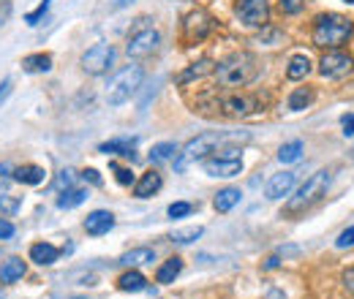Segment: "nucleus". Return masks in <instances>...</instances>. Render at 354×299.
Here are the masks:
<instances>
[{
  "label": "nucleus",
  "instance_id": "1",
  "mask_svg": "<svg viewBox=\"0 0 354 299\" xmlns=\"http://www.w3.org/2000/svg\"><path fill=\"white\" fill-rule=\"evenodd\" d=\"M259 98L234 87H226L221 93H210L205 98H199V104H194V112H207V115H221V117H248L259 109Z\"/></svg>",
  "mask_w": 354,
  "mask_h": 299
},
{
  "label": "nucleus",
  "instance_id": "2",
  "mask_svg": "<svg viewBox=\"0 0 354 299\" xmlns=\"http://www.w3.org/2000/svg\"><path fill=\"white\" fill-rule=\"evenodd\" d=\"M262 66L257 60L254 52H234L229 57H223L221 63H216V79L221 87H245L259 77Z\"/></svg>",
  "mask_w": 354,
  "mask_h": 299
},
{
  "label": "nucleus",
  "instance_id": "3",
  "mask_svg": "<svg viewBox=\"0 0 354 299\" xmlns=\"http://www.w3.org/2000/svg\"><path fill=\"white\" fill-rule=\"evenodd\" d=\"M330 182H333V174H330L327 169H319L316 174H310L308 180L297 188V193L286 202L283 215H286V218H297V215L308 213L313 204H319V202L327 196Z\"/></svg>",
  "mask_w": 354,
  "mask_h": 299
},
{
  "label": "nucleus",
  "instance_id": "4",
  "mask_svg": "<svg viewBox=\"0 0 354 299\" xmlns=\"http://www.w3.org/2000/svg\"><path fill=\"white\" fill-rule=\"evenodd\" d=\"M354 33V22L344 14H319L313 22V44L322 49H338Z\"/></svg>",
  "mask_w": 354,
  "mask_h": 299
},
{
  "label": "nucleus",
  "instance_id": "5",
  "mask_svg": "<svg viewBox=\"0 0 354 299\" xmlns=\"http://www.w3.org/2000/svg\"><path fill=\"white\" fill-rule=\"evenodd\" d=\"M234 136H226V133H218V131H207V133H199L196 139H191L180 153L175 155V169L185 171L191 164L196 161H205L210 153H216L223 142H232Z\"/></svg>",
  "mask_w": 354,
  "mask_h": 299
},
{
  "label": "nucleus",
  "instance_id": "6",
  "mask_svg": "<svg viewBox=\"0 0 354 299\" xmlns=\"http://www.w3.org/2000/svg\"><path fill=\"white\" fill-rule=\"evenodd\" d=\"M142 79H145L142 66H126V68H120L106 82V101L112 106H123L126 101H131V95L142 87Z\"/></svg>",
  "mask_w": 354,
  "mask_h": 299
},
{
  "label": "nucleus",
  "instance_id": "7",
  "mask_svg": "<svg viewBox=\"0 0 354 299\" xmlns=\"http://www.w3.org/2000/svg\"><path fill=\"white\" fill-rule=\"evenodd\" d=\"M150 19H139V25L131 30V36H129V44H126V52H129V57L133 60H142V57H147V55H153L156 49H158V41H161V36H158V30L153 28V25H147Z\"/></svg>",
  "mask_w": 354,
  "mask_h": 299
},
{
  "label": "nucleus",
  "instance_id": "8",
  "mask_svg": "<svg viewBox=\"0 0 354 299\" xmlns=\"http://www.w3.org/2000/svg\"><path fill=\"white\" fill-rule=\"evenodd\" d=\"M354 71V57L338 49H327L319 60V74L327 79H344Z\"/></svg>",
  "mask_w": 354,
  "mask_h": 299
},
{
  "label": "nucleus",
  "instance_id": "9",
  "mask_svg": "<svg viewBox=\"0 0 354 299\" xmlns=\"http://www.w3.org/2000/svg\"><path fill=\"white\" fill-rule=\"evenodd\" d=\"M234 14L245 28H267V22H270L267 0H237Z\"/></svg>",
  "mask_w": 354,
  "mask_h": 299
},
{
  "label": "nucleus",
  "instance_id": "10",
  "mask_svg": "<svg viewBox=\"0 0 354 299\" xmlns=\"http://www.w3.org/2000/svg\"><path fill=\"white\" fill-rule=\"evenodd\" d=\"M112 63H115V46L112 44H95L82 55V68L93 77L106 74Z\"/></svg>",
  "mask_w": 354,
  "mask_h": 299
},
{
  "label": "nucleus",
  "instance_id": "11",
  "mask_svg": "<svg viewBox=\"0 0 354 299\" xmlns=\"http://www.w3.org/2000/svg\"><path fill=\"white\" fill-rule=\"evenodd\" d=\"M213 30V17L207 11H191L183 22V41L185 44H199L205 41Z\"/></svg>",
  "mask_w": 354,
  "mask_h": 299
},
{
  "label": "nucleus",
  "instance_id": "12",
  "mask_svg": "<svg viewBox=\"0 0 354 299\" xmlns=\"http://www.w3.org/2000/svg\"><path fill=\"white\" fill-rule=\"evenodd\" d=\"M295 182H297V174H295V171L272 174V177H270V182H267V188H265V196L270 199V202H278V199H283V196H289V193H292Z\"/></svg>",
  "mask_w": 354,
  "mask_h": 299
},
{
  "label": "nucleus",
  "instance_id": "13",
  "mask_svg": "<svg viewBox=\"0 0 354 299\" xmlns=\"http://www.w3.org/2000/svg\"><path fill=\"white\" fill-rule=\"evenodd\" d=\"M205 171L210 177H237L243 171V161L240 158H221V155H213V158H205Z\"/></svg>",
  "mask_w": 354,
  "mask_h": 299
},
{
  "label": "nucleus",
  "instance_id": "14",
  "mask_svg": "<svg viewBox=\"0 0 354 299\" xmlns=\"http://www.w3.org/2000/svg\"><path fill=\"white\" fill-rule=\"evenodd\" d=\"M98 153L120 155V158H131L133 161V155H136V136H123V139L104 142V144H98Z\"/></svg>",
  "mask_w": 354,
  "mask_h": 299
},
{
  "label": "nucleus",
  "instance_id": "15",
  "mask_svg": "<svg viewBox=\"0 0 354 299\" xmlns=\"http://www.w3.org/2000/svg\"><path fill=\"white\" fill-rule=\"evenodd\" d=\"M115 226V215L106 213V210H95L85 218V231L93 237H101V234H109Z\"/></svg>",
  "mask_w": 354,
  "mask_h": 299
},
{
  "label": "nucleus",
  "instance_id": "16",
  "mask_svg": "<svg viewBox=\"0 0 354 299\" xmlns=\"http://www.w3.org/2000/svg\"><path fill=\"white\" fill-rule=\"evenodd\" d=\"M161 185H164V180H161L158 171H145L139 177V182L133 185V196L136 199H150V196H156L161 191Z\"/></svg>",
  "mask_w": 354,
  "mask_h": 299
},
{
  "label": "nucleus",
  "instance_id": "17",
  "mask_svg": "<svg viewBox=\"0 0 354 299\" xmlns=\"http://www.w3.org/2000/svg\"><path fill=\"white\" fill-rule=\"evenodd\" d=\"M22 275H25V261H22V258L11 256L0 264V283H3V286L17 283Z\"/></svg>",
  "mask_w": 354,
  "mask_h": 299
},
{
  "label": "nucleus",
  "instance_id": "18",
  "mask_svg": "<svg viewBox=\"0 0 354 299\" xmlns=\"http://www.w3.org/2000/svg\"><path fill=\"white\" fill-rule=\"evenodd\" d=\"M57 258H60V248H55V245H49V242H36V245L30 248V261H36V264H41V267L55 264Z\"/></svg>",
  "mask_w": 354,
  "mask_h": 299
},
{
  "label": "nucleus",
  "instance_id": "19",
  "mask_svg": "<svg viewBox=\"0 0 354 299\" xmlns=\"http://www.w3.org/2000/svg\"><path fill=\"white\" fill-rule=\"evenodd\" d=\"M156 261V251L153 248H133V251H129V253H123L120 256V264L123 267H145V264H153Z\"/></svg>",
  "mask_w": 354,
  "mask_h": 299
},
{
  "label": "nucleus",
  "instance_id": "20",
  "mask_svg": "<svg viewBox=\"0 0 354 299\" xmlns=\"http://www.w3.org/2000/svg\"><path fill=\"white\" fill-rule=\"evenodd\" d=\"M118 289H120V291H133V294H136V291H145V289H147V280H145L142 272H136V269L131 267V272H123V275L118 278Z\"/></svg>",
  "mask_w": 354,
  "mask_h": 299
},
{
  "label": "nucleus",
  "instance_id": "21",
  "mask_svg": "<svg viewBox=\"0 0 354 299\" xmlns=\"http://www.w3.org/2000/svg\"><path fill=\"white\" fill-rule=\"evenodd\" d=\"M183 272V258H177V256H172V258H167L161 267H158V272H156V280L158 283H175V278Z\"/></svg>",
  "mask_w": 354,
  "mask_h": 299
},
{
  "label": "nucleus",
  "instance_id": "22",
  "mask_svg": "<svg viewBox=\"0 0 354 299\" xmlns=\"http://www.w3.org/2000/svg\"><path fill=\"white\" fill-rule=\"evenodd\" d=\"M22 68H25L28 74H46V71L52 68V57H49L46 52H36V55H28V57L22 60Z\"/></svg>",
  "mask_w": 354,
  "mask_h": 299
},
{
  "label": "nucleus",
  "instance_id": "23",
  "mask_svg": "<svg viewBox=\"0 0 354 299\" xmlns=\"http://www.w3.org/2000/svg\"><path fill=\"white\" fill-rule=\"evenodd\" d=\"M240 188H223L216 193V199H213V207H216V213H229L237 202H240Z\"/></svg>",
  "mask_w": 354,
  "mask_h": 299
},
{
  "label": "nucleus",
  "instance_id": "24",
  "mask_svg": "<svg viewBox=\"0 0 354 299\" xmlns=\"http://www.w3.org/2000/svg\"><path fill=\"white\" fill-rule=\"evenodd\" d=\"M213 71H216V63L205 57V60H199V63H191V68H188V71H183L177 82H180V85H185V82H191V79H199V77H205V74H213Z\"/></svg>",
  "mask_w": 354,
  "mask_h": 299
},
{
  "label": "nucleus",
  "instance_id": "25",
  "mask_svg": "<svg viewBox=\"0 0 354 299\" xmlns=\"http://www.w3.org/2000/svg\"><path fill=\"white\" fill-rule=\"evenodd\" d=\"M85 199H88V188H68V191H63V196L57 199V207H60V210H74V207H80Z\"/></svg>",
  "mask_w": 354,
  "mask_h": 299
},
{
  "label": "nucleus",
  "instance_id": "26",
  "mask_svg": "<svg viewBox=\"0 0 354 299\" xmlns=\"http://www.w3.org/2000/svg\"><path fill=\"white\" fill-rule=\"evenodd\" d=\"M310 74V60H308V55H295L292 60H289V68H286V77L289 79H306Z\"/></svg>",
  "mask_w": 354,
  "mask_h": 299
},
{
  "label": "nucleus",
  "instance_id": "27",
  "mask_svg": "<svg viewBox=\"0 0 354 299\" xmlns=\"http://www.w3.org/2000/svg\"><path fill=\"white\" fill-rule=\"evenodd\" d=\"M14 180L17 182H25V185H39L44 182V169L41 166H33V164H25L14 171Z\"/></svg>",
  "mask_w": 354,
  "mask_h": 299
},
{
  "label": "nucleus",
  "instance_id": "28",
  "mask_svg": "<svg viewBox=\"0 0 354 299\" xmlns=\"http://www.w3.org/2000/svg\"><path fill=\"white\" fill-rule=\"evenodd\" d=\"M303 142L300 139H295V142H286V144H281V150H278V161L281 164H295V161H300L303 158Z\"/></svg>",
  "mask_w": 354,
  "mask_h": 299
},
{
  "label": "nucleus",
  "instance_id": "29",
  "mask_svg": "<svg viewBox=\"0 0 354 299\" xmlns=\"http://www.w3.org/2000/svg\"><path fill=\"white\" fill-rule=\"evenodd\" d=\"M202 234H205L202 226H188V229H175V231L169 234V240L177 242V245H191V242H196Z\"/></svg>",
  "mask_w": 354,
  "mask_h": 299
},
{
  "label": "nucleus",
  "instance_id": "30",
  "mask_svg": "<svg viewBox=\"0 0 354 299\" xmlns=\"http://www.w3.org/2000/svg\"><path fill=\"white\" fill-rule=\"evenodd\" d=\"M177 155V144L175 142H161L150 150V161L153 164H164V161H172Z\"/></svg>",
  "mask_w": 354,
  "mask_h": 299
},
{
  "label": "nucleus",
  "instance_id": "31",
  "mask_svg": "<svg viewBox=\"0 0 354 299\" xmlns=\"http://www.w3.org/2000/svg\"><path fill=\"white\" fill-rule=\"evenodd\" d=\"M310 101H313V90H310V87H297V90L289 95V109H292V112H303Z\"/></svg>",
  "mask_w": 354,
  "mask_h": 299
},
{
  "label": "nucleus",
  "instance_id": "32",
  "mask_svg": "<svg viewBox=\"0 0 354 299\" xmlns=\"http://www.w3.org/2000/svg\"><path fill=\"white\" fill-rule=\"evenodd\" d=\"M49 3H52V0H41L36 11H30V14H25V22H28L30 28H36V25H39V22L44 19V14H46V11H49Z\"/></svg>",
  "mask_w": 354,
  "mask_h": 299
},
{
  "label": "nucleus",
  "instance_id": "33",
  "mask_svg": "<svg viewBox=\"0 0 354 299\" xmlns=\"http://www.w3.org/2000/svg\"><path fill=\"white\" fill-rule=\"evenodd\" d=\"M68 188H74V171H60V174H57V180H55V191H60V193H63V191H68Z\"/></svg>",
  "mask_w": 354,
  "mask_h": 299
},
{
  "label": "nucleus",
  "instance_id": "34",
  "mask_svg": "<svg viewBox=\"0 0 354 299\" xmlns=\"http://www.w3.org/2000/svg\"><path fill=\"white\" fill-rule=\"evenodd\" d=\"M194 213V204L191 202H175L172 207H169V218L175 220V218H185V215Z\"/></svg>",
  "mask_w": 354,
  "mask_h": 299
},
{
  "label": "nucleus",
  "instance_id": "35",
  "mask_svg": "<svg viewBox=\"0 0 354 299\" xmlns=\"http://www.w3.org/2000/svg\"><path fill=\"white\" fill-rule=\"evenodd\" d=\"M335 248H354V226H349L346 231H341V234H338Z\"/></svg>",
  "mask_w": 354,
  "mask_h": 299
},
{
  "label": "nucleus",
  "instance_id": "36",
  "mask_svg": "<svg viewBox=\"0 0 354 299\" xmlns=\"http://www.w3.org/2000/svg\"><path fill=\"white\" fill-rule=\"evenodd\" d=\"M109 166H112V171H115V177H118V182H120V185H131L133 182L131 169H123V166H118V164H109Z\"/></svg>",
  "mask_w": 354,
  "mask_h": 299
},
{
  "label": "nucleus",
  "instance_id": "37",
  "mask_svg": "<svg viewBox=\"0 0 354 299\" xmlns=\"http://www.w3.org/2000/svg\"><path fill=\"white\" fill-rule=\"evenodd\" d=\"M17 210H19V199L0 196V213H17Z\"/></svg>",
  "mask_w": 354,
  "mask_h": 299
},
{
  "label": "nucleus",
  "instance_id": "38",
  "mask_svg": "<svg viewBox=\"0 0 354 299\" xmlns=\"http://www.w3.org/2000/svg\"><path fill=\"white\" fill-rule=\"evenodd\" d=\"M14 223L11 220H6V218H0V240H11L14 237Z\"/></svg>",
  "mask_w": 354,
  "mask_h": 299
},
{
  "label": "nucleus",
  "instance_id": "39",
  "mask_svg": "<svg viewBox=\"0 0 354 299\" xmlns=\"http://www.w3.org/2000/svg\"><path fill=\"white\" fill-rule=\"evenodd\" d=\"M303 8V0H281V11L286 14H297Z\"/></svg>",
  "mask_w": 354,
  "mask_h": 299
},
{
  "label": "nucleus",
  "instance_id": "40",
  "mask_svg": "<svg viewBox=\"0 0 354 299\" xmlns=\"http://www.w3.org/2000/svg\"><path fill=\"white\" fill-rule=\"evenodd\" d=\"M11 180H14V174H11V166H8V164H0V188H6Z\"/></svg>",
  "mask_w": 354,
  "mask_h": 299
},
{
  "label": "nucleus",
  "instance_id": "41",
  "mask_svg": "<svg viewBox=\"0 0 354 299\" xmlns=\"http://www.w3.org/2000/svg\"><path fill=\"white\" fill-rule=\"evenodd\" d=\"M341 126H344V133H346V136H354V112L341 117Z\"/></svg>",
  "mask_w": 354,
  "mask_h": 299
},
{
  "label": "nucleus",
  "instance_id": "42",
  "mask_svg": "<svg viewBox=\"0 0 354 299\" xmlns=\"http://www.w3.org/2000/svg\"><path fill=\"white\" fill-rule=\"evenodd\" d=\"M341 280H344V289H346L349 294H354V267L344 272V278H341Z\"/></svg>",
  "mask_w": 354,
  "mask_h": 299
},
{
  "label": "nucleus",
  "instance_id": "43",
  "mask_svg": "<svg viewBox=\"0 0 354 299\" xmlns=\"http://www.w3.org/2000/svg\"><path fill=\"white\" fill-rule=\"evenodd\" d=\"M82 177H85V180H90L93 185H101V177H98V171H95V169H85V171H82Z\"/></svg>",
  "mask_w": 354,
  "mask_h": 299
},
{
  "label": "nucleus",
  "instance_id": "44",
  "mask_svg": "<svg viewBox=\"0 0 354 299\" xmlns=\"http://www.w3.org/2000/svg\"><path fill=\"white\" fill-rule=\"evenodd\" d=\"M278 264H281V258H278V256H270V258L265 261V269H275Z\"/></svg>",
  "mask_w": 354,
  "mask_h": 299
},
{
  "label": "nucleus",
  "instance_id": "45",
  "mask_svg": "<svg viewBox=\"0 0 354 299\" xmlns=\"http://www.w3.org/2000/svg\"><path fill=\"white\" fill-rule=\"evenodd\" d=\"M265 299H286V297H283V291H278V289H270Z\"/></svg>",
  "mask_w": 354,
  "mask_h": 299
},
{
  "label": "nucleus",
  "instance_id": "46",
  "mask_svg": "<svg viewBox=\"0 0 354 299\" xmlns=\"http://www.w3.org/2000/svg\"><path fill=\"white\" fill-rule=\"evenodd\" d=\"M8 93H11V82H3V87H0V101H3Z\"/></svg>",
  "mask_w": 354,
  "mask_h": 299
},
{
  "label": "nucleus",
  "instance_id": "47",
  "mask_svg": "<svg viewBox=\"0 0 354 299\" xmlns=\"http://www.w3.org/2000/svg\"><path fill=\"white\" fill-rule=\"evenodd\" d=\"M129 3H133V0H118V6L123 8V6H129Z\"/></svg>",
  "mask_w": 354,
  "mask_h": 299
},
{
  "label": "nucleus",
  "instance_id": "48",
  "mask_svg": "<svg viewBox=\"0 0 354 299\" xmlns=\"http://www.w3.org/2000/svg\"><path fill=\"white\" fill-rule=\"evenodd\" d=\"M71 299H82V297H71Z\"/></svg>",
  "mask_w": 354,
  "mask_h": 299
},
{
  "label": "nucleus",
  "instance_id": "49",
  "mask_svg": "<svg viewBox=\"0 0 354 299\" xmlns=\"http://www.w3.org/2000/svg\"><path fill=\"white\" fill-rule=\"evenodd\" d=\"M346 3H354V0H346Z\"/></svg>",
  "mask_w": 354,
  "mask_h": 299
}]
</instances>
